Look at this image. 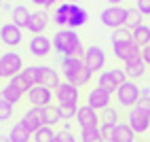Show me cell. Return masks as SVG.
<instances>
[{
	"instance_id": "7bdbcfd3",
	"label": "cell",
	"mask_w": 150,
	"mask_h": 142,
	"mask_svg": "<svg viewBox=\"0 0 150 142\" xmlns=\"http://www.w3.org/2000/svg\"><path fill=\"white\" fill-rule=\"evenodd\" d=\"M30 2H34L36 6H45V9H47V4H49V0H30Z\"/></svg>"
},
{
	"instance_id": "4316f807",
	"label": "cell",
	"mask_w": 150,
	"mask_h": 142,
	"mask_svg": "<svg viewBox=\"0 0 150 142\" xmlns=\"http://www.w3.org/2000/svg\"><path fill=\"white\" fill-rule=\"evenodd\" d=\"M91 78H93V72H91L87 66H83V68L72 76V81H68V83H72V85H76L78 89H81V87H85V85L91 83Z\"/></svg>"
},
{
	"instance_id": "ffe728a7",
	"label": "cell",
	"mask_w": 150,
	"mask_h": 142,
	"mask_svg": "<svg viewBox=\"0 0 150 142\" xmlns=\"http://www.w3.org/2000/svg\"><path fill=\"white\" fill-rule=\"evenodd\" d=\"M40 85L49 87V89H57L62 85V78H59V72L51 66H40Z\"/></svg>"
},
{
	"instance_id": "d4e9b609",
	"label": "cell",
	"mask_w": 150,
	"mask_h": 142,
	"mask_svg": "<svg viewBox=\"0 0 150 142\" xmlns=\"http://www.w3.org/2000/svg\"><path fill=\"white\" fill-rule=\"evenodd\" d=\"M42 121H45V125L49 127H53L57 123H62V113H59V104H49L42 108Z\"/></svg>"
},
{
	"instance_id": "8d00e7d4",
	"label": "cell",
	"mask_w": 150,
	"mask_h": 142,
	"mask_svg": "<svg viewBox=\"0 0 150 142\" xmlns=\"http://www.w3.org/2000/svg\"><path fill=\"white\" fill-rule=\"evenodd\" d=\"M59 113H62V119H64V121H70V119H76V113H78V106H72V104H59Z\"/></svg>"
},
{
	"instance_id": "e0dca14e",
	"label": "cell",
	"mask_w": 150,
	"mask_h": 142,
	"mask_svg": "<svg viewBox=\"0 0 150 142\" xmlns=\"http://www.w3.org/2000/svg\"><path fill=\"white\" fill-rule=\"evenodd\" d=\"M30 17H32V11H28L25 4H15L11 9V24H15L17 28H21V30H28Z\"/></svg>"
},
{
	"instance_id": "ee69618b",
	"label": "cell",
	"mask_w": 150,
	"mask_h": 142,
	"mask_svg": "<svg viewBox=\"0 0 150 142\" xmlns=\"http://www.w3.org/2000/svg\"><path fill=\"white\" fill-rule=\"evenodd\" d=\"M57 2H64V0H49V4H47V9H51V6H55Z\"/></svg>"
},
{
	"instance_id": "4fadbf2b",
	"label": "cell",
	"mask_w": 150,
	"mask_h": 142,
	"mask_svg": "<svg viewBox=\"0 0 150 142\" xmlns=\"http://www.w3.org/2000/svg\"><path fill=\"white\" fill-rule=\"evenodd\" d=\"M30 134H34V131H38L42 125H45V121H42V108H28L25 113H23V117H21V121H19Z\"/></svg>"
},
{
	"instance_id": "3957f363",
	"label": "cell",
	"mask_w": 150,
	"mask_h": 142,
	"mask_svg": "<svg viewBox=\"0 0 150 142\" xmlns=\"http://www.w3.org/2000/svg\"><path fill=\"white\" fill-rule=\"evenodd\" d=\"M114 96H116V102L123 108L131 110V108H135L137 100L142 98V87H139L135 81H127V83H123L121 87H118V91Z\"/></svg>"
},
{
	"instance_id": "ab89813d",
	"label": "cell",
	"mask_w": 150,
	"mask_h": 142,
	"mask_svg": "<svg viewBox=\"0 0 150 142\" xmlns=\"http://www.w3.org/2000/svg\"><path fill=\"white\" fill-rule=\"evenodd\" d=\"M135 108H139V110H144V113H148V115H150V96H142V98L137 100Z\"/></svg>"
},
{
	"instance_id": "681fc988",
	"label": "cell",
	"mask_w": 150,
	"mask_h": 142,
	"mask_svg": "<svg viewBox=\"0 0 150 142\" xmlns=\"http://www.w3.org/2000/svg\"><path fill=\"white\" fill-rule=\"evenodd\" d=\"M0 4H2V0H0Z\"/></svg>"
},
{
	"instance_id": "bcb514c9",
	"label": "cell",
	"mask_w": 150,
	"mask_h": 142,
	"mask_svg": "<svg viewBox=\"0 0 150 142\" xmlns=\"http://www.w3.org/2000/svg\"><path fill=\"white\" fill-rule=\"evenodd\" d=\"M0 142H11V138L8 136H0Z\"/></svg>"
},
{
	"instance_id": "484cf974",
	"label": "cell",
	"mask_w": 150,
	"mask_h": 142,
	"mask_svg": "<svg viewBox=\"0 0 150 142\" xmlns=\"http://www.w3.org/2000/svg\"><path fill=\"white\" fill-rule=\"evenodd\" d=\"M118 125L121 123V113H118L116 108H112V106H108L106 110H102L99 113V125Z\"/></svg>"
},
{
	"instance_id": "ba28073f",
	"label": "cell",
	"mask_w": 150,
	"mask_h": 142,
	"mask_svg": "<svg viewBox=\"0 0 150 142\" xmlns=\"http://www.w3.org/2000/svg\"><path fill=\"white\" fill-rule=\"evenodd\" d=\"M127 123L135 131V136H142L150 129V115L144 113V110H139V108H131L127 113Z\"/></svg>"
},
{
	"instance_id": "2e32d148",
	"label": "cell",
	"mask_w": 150,
	"mask_h": 142,
	"mask_svg": "<svg viewBox=\"0 0 150 142\" xmlns=\"http://www.w3.org/2000/svg\"><path fill=\"white\" fill-rule=\"evenodd\" d=\"M49 21H51V17L47 15V11H42V9H38V11H32V17H30V24H28V30L32 34H42Z\"/></svg>"
},
{
	"instance_id": "f907efd6",
	"label": "cell",
	"mask_w": 150,
	"mask_h": 142,
	"mask_svg": "<svg viewBox=\"0 0 150 142\" xmlns=\"http://www.w3.org/2000/svg\"><path fill=\"white\" fill-rule=\"evenodd\" d=\"M0 78H2V76H0Z\"/></svg>"
},
{
	"instance_id": "30bf717a",
	"label": "cell",
	"mask_w": 150,
	"mask_h": 142,
	"mask_svg": "<svg viewBox=\"0 0 150 142\" xmlns=\"http://www.w3.org/2000/svg\"><path fill=\"white\" fill-rule=\"evenodd\" d=\"M55 98L53 93V89H49L45 85H36L28 91V100H30V104H32L34 108H45L51 104V100Z\"/></svg>"
},
{
	"instance_id": "f1b7e54d",
	"label": "cell",
	"mask_w": 150,
	"mask_h": 142,
	"mask_svg": "<svg viewBox=\"0 0 150 142\" xmlns=\"http://www.w3.org/2000/svg\"><path fill=\"white\" fill-rule=\"evenodd\" d=\"M55 134H57V131H55L53 127L42 125L38 131H34V134H32V140H34V142H53V140H55Z\"/></svg>"
},
{
	"instance_id": "9a60e30c",
	"label": "cell",
	"mask_w": 150,
	"mask_h": 142,
	"mask_svg": "<svg viewBox=\"0 0 150 142\" xmlns=\"http://www.w3.org/2000/svg\"><path fill=\"white\" fill-rule=\"evenodd\" d=\"M0 40L6 45V47H17V45H21V28H17L15 24H4V26H0Z\"/></svg>"
},
{
	"instance_id": "e575fe53",
	"label": "cell",
	"mask_w": 150,
	"mask_h": 142,
	"mask_svg": "<svg viewBox=\"0 0 150 142\" xmlns=\"http://www.w3.org/2000/svg\"><path fill=\"white\" fill-rule=\"evenodd\" d=\"M112 45H118V43H127V40H131V30L129 28H118V30H112Z\"/></svg>"
},
{
	"instance_id": "f35d334b",
	"label": "cell",
	"mask_w": 150,
	"mask_h": 142,
	"mask_svg": "<svg viewBox=\"0 0 150 142\" xmlns=\"http://www.w3.org/2000/svg\"><path fill=\"white\" fill-rule=\"evenodd\" d=\"M114 127L116 125H99V131H102V136H104V140L106 142H112V136H114Z\"/></svg>"
},
{
	"instance_id": "8fae6325",
	"label": "cell",
	"mask_w": 150,
	"mask_h": 142,
	"mask_svg": "<svg viewBox=\"0 0 150 142\" xmlns=\"http://www.w3.org/2000/svg\"><path fill=\"white\" fill-rule=\"evenodd\" d=\"M112 53L116 59H121L123 64H127L129 59H135V57H142V49H139L133 40H127V43H118L112 45Z\"/></svg>"
},
{
	"instance_id": "cb8c5ba5",
	"label": "cell",
	"mask_w": 150,
	"mask_h": 142,
	"mask_svg": "<svg viewBox=\"0 0 150 142\" xmlns=\"http://www.w3.org/2000/svg\"><path fill=\"white\" fill-rule=\"evenodd\" d=\"M131 40L139 47V49H144L150 45V26L142 24V26H137L135 30H131Z\"/></svg>"
},
{
	"instance_id": "836d02e7",
	"label": "cell",
	"mask_w": 150,
	"mask_h": 142,
	"mask_svg": "<svg viewBox=\"0 0 150 142\" xmlns=\"http://www.w3.org/2000/svg\"><path fill=\"white\" fill-rule=\"evenodd\" d=\"M13 110H15V106L8 102V100L0 93V121H11V117H13Z\"/></svg>"
},
{
	"instance_id": "d6a6232c",
	"label": "cell",
	"mask_w": 150,
	"mask_h": 142,
	"mask_svg": "<svg viewBox=\"0 0 150 142\" xmlns=\"http://www.w3.org/2000/svg\"><path fill=\"white\" fill-rule=\"evenodd\" d=\"M144 15L137 11V9H127V26L125 28H129V30H135L137 26H142L144 21Z\"/></svg>"
},
{
	"instance_id": "7402d4cb",
	"label": "cell",
	"mask_w": 150,
	"mask_h": 142,
	"mask_svg": "<svg viewBox=\"0 0 150 142\" xmlns=\"http://www.w3.org/2000/svg\"><path fill=\"white\" fill-rule=\"evenodd\" d=\"M70 6H72V2H62L59 6H55V11H53V24H55L59 30L68 28V21H70Z\"/></svg>"
},
{
	"instance_id": "c3c4849f",
	"label": "cell",
	"mask_w": 150,
	"mask_h": 142,
	"mask_svg": "<svg viewBox=\"0 0 150 142\" xmlns=\"http://www.w3.org/2000/svg\"><path fill=\"white\" fill-rule=\"evenodd\" d=\"M135 142H144V140H135Z\"/></svg>"
},
{
	"instance_id": "5b68a950",
	"label": "cell",
	"mask_w": 150,
	"mask_h": 142,
	"mask_svg": "<svg viewBox=\"0 0 150 142\" xmlns=\"http://www.w3.org/2000/svg\"><path fill=\"white\" fill-rule=\"evenodd\" d=\"M99 19L106 28H112V30H118V28H125L127 26V9L116 4V6H108L99 13Z\"/></svg>"
},
{
	"instance_id": "1f68e13d",
	"label": "cell",
	"mask_w": 150,
	"mask_h": 142,
	"mask_svg": "<svg viewBox=\"0 0 150 142\" xmlns=\"http://www.w3.org/2000/svg\"><path fill=\"white\" fill-rule=\"evenodd\" d=\"M0 93H2V96H4V98L8 100V102L13 104V106H15V104H17V102H19L21 98H23V93H21V91H19V89H17L15 85H11V83H6V85H4L2 89H0Z\"/></svg>"
},
{
	"instance_id": "6da1fadb",
	"label": "cell",
	"mask_w": 150,
	"mask_h": 142,
	"mask_svg": "<svg viewBox=\"0 0 150 142\" xmlns=\"http://www.w3.org/2000/svg\"><path fill=\"white\" fill-rule=\"evenodd\" d=\"M53 49L55 53H59V59H64V57H83L87 47L83 45L76 30L64 28L53 34Z\"/></svg>"
},
{
	"instance_id": "7c38bea8",
	"label": "cell",
	"mask_w": 150,
	"mask_h": 142,
	"mask_svg": "<svg viewBox=\"0 0 150 142\" xmlns=\"http://www.w3.org/2000/svg\"><path fill=\"white\" fill-rule=\"evenodd\" d=\"M53 49V38L42 36V34H34L30 38V53L34 57H47Z\"/></svg>"
},
{
	"instance_id": "9c48e42d",
	"label": "cell",
	"mask_w": 150,
	"mask_h": 142,
	"mask_svg": "<svg viewBox=\"0 0 150 142\" xmlns=\"http://www.w3.org/2000/svg\"><path fill=\"white\" fill-rule=\"evenodd\" d=\"M55 100L59 104H72V106H78V98H81V89L76 85L68 83V81H62V85H59L55 91Z\"/></svg>"
},
{
	"instance_id": "f546056e",
	"label": "cell",
	"mask_w": 150,
	"mask_h": 142,
	"mask_svg": "<svg viewBox=\"0 0 150 142\" xmlns=\"http://www.w3.org/2000/svg\"><path fill=\"white\" fill-rule=\"evenodd\" d=\"M81 142H106L99 127H85L81 129Z\"/></svg>"
},
{
	"instance_id": "603a6c76",
	"label": "cell",
	"mask_w": 150,
	"mask_h": 142,
	"mask_svg": "<svg viewBox=\"0 0 150 142\" xmlns=\"http://www.w3.org/2000/svg\"><path fill=\"white\" fill-rule=\"evenodd\" d=\"M135 131L129 127L127 121H121L116 127H114V136H112V142H135Z\"/></svg>"
},
{
	"instance_id": "ac0fdd59",
	"label": "cell",
	"mask_w": 150,
	"mask_h": 142,
	"mask_svg": "<svg viewBox=\"0 0 150 142\" xmlns=\"http://www.w3.org/2000/svg\"><path fill=\"white\" fill-rule=\"evenodd\" d=\"M146 62L142 57H135V59H129V62L123 66V70L127 72V78L129 81H137V78H142L146 74Z\"/></svg>"
},
{
	"instance_id": "f6af8a7d",
	"label": "cell",
	"mask_w": 150,
	"mask_h": 142,
	"mask_svg": "<svg viewBox=\"0 0 150 142\" xmlns=\"http://www.w3.org/2000/svg\"><path fill=\"white\" fill-rule=\"evenodd\" d=\"M106 2H110V6H116L118 2H123V0H106Z\"/></svg>"
},
{
	"instance_id": "d6986e66",
	"label": "cell",
	"mask_w": 150,
	"mask_h": 142,
	"mask_svg": "<svg viewBox=\"0 0 150 142\" xmlns=\"http://www.w3.org/2000/svg\"><path fill=\"white\" fill-rule=\"evenodd\" d=\"M87 19H89L87 9L81 6V4H74V2H72V6H70V21H68V28H70V30H76V28L85 26Z\"/></svg>"
},
{
	"instance_id": "4dcf8cb0",
	"label": "cell",
	"mask_w": 150,
	"mask_h": 142,
	"mask_svg": "<svg viewBox=\"0 0 150 142\" xmlns=\"http://www.w3.org/2000/svg\"><path fill=\"white\" fill-rule=\"evenodd\" d=\"M23 78L30 83V87H36V85H40V66H28L23 68Z\"/></svg>"
},
{
	"instance_id": "8992f818",
	"label": "cell",
	"mask_w": 150,
	"mask_h": 142,
	"mask_svg": "<svg viewBox=\"0 0 150 142\" xmlns=\"http://www.w3.org/2000/svg\"><path fill=\"white\" fill-rule=\"evenodd\" d=\"M83 62L91 72H104V68H106V51L99 45H89L85 49Z\"/></svg>"
},
{
	"instance_id": "52a82bcc",
	"label": "cell",
	"mask_w": 150,
	"mask_h": 142,
	"mask_svg": "<svg viewBox=\"0 0 150 142\" xmlns=\"http://www.w3.org/2000/svg\"><path fill=\"white\" fill-rule=\"evenodd\" d=\"M110 102H112V93H108L106 89L102 87H91L87 93V106H91L93 110H97V113H102V110H106L110 106Z\"/></svg>"
},
{
	"instance_id": "74e56055",
	"label": "cell",
	"mask_w": 150,
	"mask_h": 142,
	"mask_svg": "<svg viewBox=\"0 0 150 142\" xmlns=\"http://www.w3.org/2000/svg\"><path fill=\"white\" fill-rule=\"evenodd\" d=\"M53 142H76V138H74L72 131L62 129V131H57V134H55V140Z\"/></svg>"
},
{
	"instance_id": "7a4b0ae2",
	"label": "cell",
	"mask_w": 150,
	"mask_h": 142,
	"mask_svg": "<svg viewBox=\"0 0 150 142\" xmlns=\"http://www.w3.org/2000/svg\"><path fill=\"white\" fill-rule=\"evenodd\" d=\"M127 72L123 68H110V70H104V72L97 74V85L106 89L108 93H116L118 87H121L123 83H127Z\"/></svg>"
},
{
	"instance_id": "d590c367",
	"label": "cell",
	"mask_w": 150,
	"mask_h": 142,
	"mask_svg": "<svg viewBox=\"0 0 150 142\" xmlns=\"http://www.w3.org/2000/svg\"><path fill=\"white\" fill-rule=\"evenodd\" d=\"M8 83H11V85H15V87H17L19 91H21L23 96H28V91L32 89V87H30V83L23 78V74H17V76H13L11 81H8Z\"/></svg>"
},
{
	"instance_id": "b9f144b4",
	"label": "cell",
	"mask_w": 150,
	"mask_h": 142,
	"mask_svg": "<svg viewBox=\"0 0 150 142\" xmlns=\"http://www.w3.org/2000/svg\"><path fill=\"white\" fill-rule=\"evenodd\" d=\"M142 59L146 62V66H150V45L142 49Z\"/></svg>"
},
{
	"instance_id": "5bb4252c",
	"label": "cell",
	"mask_w": 150,
	"mask_h": 142,
	"mask_svg": "<svg viewBox=\"0 0 150 142\" xmlns=\"http://www.w3.org/2000/svg\"><path fill=\"white\" fill-rule=\"evenodd\" d=\"M76 119H78L76 123H78V127H81V129H85V127H99V113H97V110H93L91 106H87V104L78 106Z\"/></svg>"
},
{
	"instance_id": "83f0119b",
	"label": "cell",
	"mask_w": 150,
	"mask_h": 142,
	"mask_svg": "<svg viewBox=\"0 0 150 142\" xmlns=\"http://www.w3.org/2000/svg\"><path fill=\"white\" fill-rule=\"evenodd\" d=\"M8 138H11V142H30L32 140V134L21 125V123H15L11 127V134H8Z\"/></svg>"
},
{
	"instance_id": "60d3db41",
	"label": "cell",
	"mask_w": 150,
	"mask_h": 142,
	"mask_svg": "<svg viewBox=\"0 0 150 142\" xmlns=\"http://www.w3.org/2000/svg\"><path fill=\"white\" fill-rule=\"evenodd\" d=\"M135 9L142 15H150V0H135Z\"/></svg>"
},
{
	"instance_id": "44dd1931",
	"label": "cell",
	"mask_w": 150,
	"mask_h": 142,
	"mask_svg": "<svg viewBox=\"0 0 150 142\" xmlns=\"http://www.w3.org/2000/svg\"><path fill=\"white\" fill-rule=\"evenodd\" d=\"M62 62V74L66 81H72V76L85 66L83 62V57H64V59H59Z\"/></svg>"
},
{
	"instance_id": "7dc6e473",
	"label": "cell",
	"mask_w": 150,
	"mask_h": 142,
	"mask_svg": "<svg viewBox=\"0 0 150 142\" xmlns=\"http://www.w3.org/2000/svg\"><path fill=\"white\" fill-rule=\"evenodd\" d=\"M64 2H74L76 4V2H81V0H64Z\"/></svg>"
},
{
	"instance_id": "277c9868",
	"label": "cell",
	"mask_w": 150,
	"mask_h": 142,
	"mask_svg": "<svg viewBox=\"0 0 150 142\" xmlns=\"http://www.w3.org/2000/svg\"><path fill=\"white\" fill-rule=\"evenodd\" d=\"M23 72V57L15 53V51H8L0 55V76L11 81L13 76L21 74Z\"/></svg>"
}]
</instances>
